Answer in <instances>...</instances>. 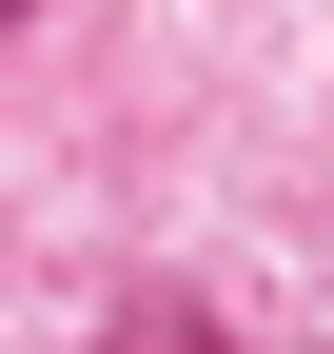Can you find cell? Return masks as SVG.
I'll return each instance as SVG.
<instances>
[{"label":"cell","instance_id":"obj_1","mask_svg":"<svg viewBox=\"0 0 334 354\" xmlns=\"http://www.w3.org/2000/svg\"><path fill=\"white\" fill-rule=\"evenodd\" d=\"M118 354H236V335L197 315V295H138V315H118Z\"/></svg>","mask_w":334,"mask_h":354}]
</instances>
